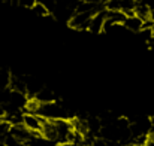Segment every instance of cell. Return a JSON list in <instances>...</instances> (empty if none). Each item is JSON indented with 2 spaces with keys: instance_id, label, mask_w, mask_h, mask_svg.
<instances>
[{
  "instance_id": "cell-12",
  "label": "cell",
  "mask_w": 154,
  "mask_h": 146,
  "mask_svg": "<svg viewBox=\"0 0 154 146\" xmlns=\"http://www.w3.org/2000/svg\"><path fill=\"white\" fill-rule=\"evenodd\" d=\"M145 146H154V128H151L148 133H147V142Z\"/></svg>"
},
{
  "instance_id": "cell-2",
  "label": "cell",
  "mask_w": 154,
  "mask_h": 146,
  "mask_svg": "<svg viewBox=\"0 0 154 146\" xmlns=\"http://www.w3.org/2000/svg\"><path fill=\"white\" fill-rule=\"evenodd\" d=\"M23 125L30 130L32 133H41V128H42V118L36 113H29L26 112L23 115Z\"/></svg>"
},
{
  "instance_id": "cell-4",
  "label": "cell",
  "mask_w": 154,
  "mask_h": 146,
  "mask_svg": "<svg viewBox=\"0 0 154 146\" xmlns=\"http://www.w3.org/2000/svg\"><path fill=\"white\" fill-rule=\"evenodd\" d=\"M142 27H144V19L139 18L138 15L126 16V19L123 21V28H126L129 31H133V33H138Z\"/></svg>"
},
{
  "instance_id": "cell-7",
  "label": "cell",
  "mask_w": 154,
  "mask_h": 146,
  "mask_svg": "<svg viewBox=\"0 0 154 146\" xmlns=\"http://www.w3.org/2000/svg\"><path fill=\"white\" fill-rule=\"evenodd\" d=\"M150 13H151V7L142 1L136 3V7H135V15H138L139 18L142 19H148L150 18Z\"/></svg>"
},
{
  "instance_id": "cell-3",
  "label": "cell",
  "mask_w": 154,
  "mask_h": 146,
  "mask_svg": "<svg viewBox=\"0 0 154 146\" xmlns=\"http://www.w3.org/2000/svg\"><path fill=\"white\" fill-rule=\"evenodd\" d=\"M106 19V9L96 12L91 18H90V24H88V31L94 33V34H99L103 31V22Z\"/></svg>"
},
{
  "instance_id": "cell-8",
  "label": "cell",
  "mask_w": 154,
  "mask_h": 146,
  "mask_svg": "<svg viewBox=\"0 0 154 146\" xmlns=\"http://www.w3.org/2000/svg\"><path fill=\"white\" fill-rule=\"evenodd\" d=\"M32 10H33V13H35V15H38V16H48V15H50L48 9H47L42 3H39V1H36V3L33 4Z\"/></svg>"
},
{
  "instance_id": "cell-15",
  "label": "cell",
  "mask_w": 154,
  "mask_h": 146,
  "mask_svg": "<svg viewBox=\"0 0 154 146\" xmlns=\"http://www.w3.org/2000/svg\"><path fill=\"white\" fill-rule=\"evenodd\" d=\"M9 3H11V4H15V6H18V4H20V0H9Z\"/></svg>"
},
{
  "instance_id": "cell-6",
  "label": "cell",
  "mask_w": 154,
  "mask_h": 146,
  "mask_svg": "<svg viewBox=\"0 0 154 146\" xmlns=\"http://www.w3.org/2000/svg\"><path fill=\"white\" fill-rule=\"evenodd\" d=\"M135 7H136L135 0H120V10L126 13V16L135 15Z\"/></svg>"
},
{
  "instance_id": "cell-1",
  "label": "cell",
  "mask_w": 154,
  "mask_h": 146,
  "mask_svg": "<svg viewBox=\"0 0 154 146\" xmlns=\"http://www.w3.org/2000/svg\"><path fill=\"white\" fill-rule=\"evenodd\" d=\"M93 12H75L69 18V27L73 30H87L90 24V18L93 16Z\"/></svg>"
},
{
  "instance_id": "cell-16",
  "label": "cell",
  "mask_w": 154,
  "mask_h": 146,
  "mask_svg": "<svg viewBox=\"0 0 154 146\" xmlns=\"http://www.w3.org/2000/svg\"><path fill=\"white\" fill-rule=\"evenodd\" d=\"M150 124H151V128H154V115L150 118Z\"/></svg>"
},
{
  "instance_id": "cell-9",
  "label": "cell",
  "mask_w": 154,
  "mask_h": 146,
  "mask_svg": "<svg viewBox=\"0 0 154 146\" xmlns=\"http://www.w3.org/2000/svg\"><path fill=\"white\" fill-rule=\"evenodd\" d=\"M3 143H5V146H23V143H21L14 134H11V133H8V134L3 137Z\"/></svg>"
},
{
  "instance_id": "cell-10",
  "label": "cell",
  "mask_w": 154,
  "mask_h": 146,
  "mask_svg": "<svg viewBox=\"0 0 154 146\" xmlns=\"http://www.w3.org/2000/svg\"><path fill=\"white\" fill-rule=\"evenodd\" d=\"M138 34H139V37L144 40V42H147V43H150L151 42V39H153V28H141L139 31H138Z\"/></svg>"
},
{
  "instance_id": "cell-11",
  "label": "cell",
  "mask_w": 154,
  "mask_h": 146,
  "mask_svg": "<svg viewBox=\"0 0 154 146\" xmlns=\"http://www.w3.org/2000/svg\"><path fill=\"white\" fill-rule=\"evenodd\" d=\"M39 3H42L47 9H48V12L54 15V12H55V7H57V4H55V0H38Z\"/></svg>"
},
{
  "instance_id": "cell-19",
  "label": "cell",
  "mask_w": 154,
  "mask_h": 146,
  "mask_svg": "<svg viewBox=\"0 0 154 146\" xmlns=\"http://www.w3.org/2000/svg\"><path fill=\"white\" fill-rule=\"evenodd\" d=\"M79 1H82V0H79Z\"/></svg>"
},
{
  "instance_id": "cell-14",
  "label": "cell",
  "mask_w": 154,
  "mask_h": 146,
  "mask_svg": "<svg viewBox=\"0 0 154 146\" xmlns=\"http://www.w3.org/2000/svg\"><path fill=\"white\" fill-rule=\"evenodd\" d=\"M0 116H5V106L0 103Z\"/></svg>"
},
{
  "instance_id": "cell-17",
  "label": "cell",
  "mask_w": 154,
  "mask_h": 146,
  "mask_svg": "<svg viewBox=\"0 0 154 146\" xmlns=\"http://www.w3.org/2000/svg\"><path fill=\"white\" fill-rule=\"evenodd\" d=\"M3 119H5V118H3V116H0V124L3 122Z\"/></svg>"
},
{
  "instance_id": "cell-13",
  "label": "cell",
  "mask_w": 154,
  "mask_h": 146,
  "mask_svg": "<svg viewBox=\"0 0 154 146\" xmlns=\"http://www.w3.org/2000/svg\"><path fill=\"white\" fill-rule=\"evenodd\" d=\"M36 1H38V0H20V6H24V7L32 9V7H33V4H35Z\"/></svg>"
},
{
  "instance_id": "cell-5",
  "label": "cell",
  "mask_w": 154,
  "mask_h": 146,
  "mask_svg": "<svg viewBox=\"0 0 154 146\" xmlns=\"http://www.w3.org/2000/svg\"><path fill=\"white\" fill-rule=\"evenodd\" d=\"M35 100H38L39 103H51V101H55L57 98H55V93L52 91L51 88H42V90H39V93L35 96Z\"/></svg>"
},
{
  "instance_id": "cell-20",
  "label": "cell",
  "mask_w": 154,
  "mask_h": 146,
  "mask_svg": "<svg viewBox=\"0 0 154 146\" xmlns=\"http://www.w3.org/2000/svg\"><path fill=\"white\" fill-rule=\"evenodd\" d=\"M144 146H145V145H144Z\"/></svg>"
},
{
  "instance_id": "cell-18",
  "label": "cell",
  "mask_w": 154,
  "mask_h": 146,
  "mask_svg": "<svg viewBox=\"0 0 154 146\" xmlns=\"http://www.w3.org/2000/svg\"><path fill=\"white\" fill-rule=\"evenodd\" d=\"M153 34H154V25H153Z\"/></svg>"
}]
</instances>
